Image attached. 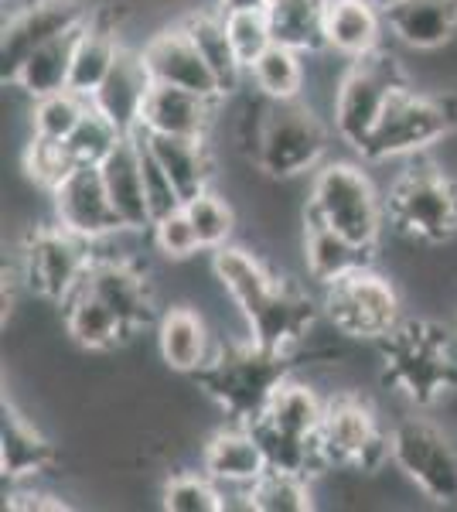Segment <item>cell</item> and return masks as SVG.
Returning <instances> with one entry per match:
<instances>
[{
	"label": "cell",
	"mask_w": 457,
	"mask_h": 512,
	"mask_svg": "<svg viewBox=\"0 0 457 512\" xmlns=\"http://www.w3.org/2000/svg\"><path fill=\"white\" fill-rule=\"evenodd\" d=\"M321 420H324V400L307 383H297V379L290 376L277 386L267 410H263L253 424L270 427V431L284 434L290 441H318Z\"/></svg>",
	"instance_id": "cell-29"
},
{
	"label": "cell",
	"mask_w": 457,
	"mask_h": 512,
	"mask_svg": "<svg viewBox=\"0 0 457 512\" xmlns=\"http://www.w3.org/2000/svg\"><path fill=\"white\" fill-rule=\"evenodd\" d=\"M457 130V93L444 89H413L403 82L386 103L382 117L359 151L362 161L382 164L396 158H417Z\"/></svg>",
	"instance_id": "cell-4"
},
{
	"label": "cell",
	"mask_w": 457,
	"mask_h": 512,
	"mask_svg": "<svg viewBox=\"0 0 457 512\" xmlns=\"http://www.w3.org/2000/svg\"><path fill=\"white\" fill-rule=\"evenodd\" d=\"M226 31H229V41L236 48L239 62L253 65L260 59L263 52L273 45V24H270V11L267 7H253V11H229L226 14Z\"/></svg>",
	"instance_id": "cell-39"
},
{
	"label": "cell",
	"mask_w": 457,
	"mask_h": 512,
	"mask_svg": "<svg viewBox=\"0 0 457 512\" xmlns=\"http://www.w3.org/2000/svg\"><path fill=\"white\" fill-rule=\"evenodd\" d=\"M386 28L413 52H434L457 35V0H400L382 11Z\"/></svg>",
	"instance_id": "cell-23"
},
{
	"label": "cell",
	"mask_w": 457,
	"mask_h": 512,
	"mask_svg": "<svg viewBox=\"0 0 457 512\" xmlns=\"http://www.w3.org/2000/svg\"><path fill=\"white\" fill-rule=\"evenodd\" d=\"M297 359L301 352H270L246 338L215 345L212 359L188 379L226 414L229 424L249 427L267 410L277 386L294 376Z\"/></svg>",
	"instance_id": "cell-2"
},
{
	"label": "cell",
	"mask_w": 457,
	"mask_h": 512,
	"mask_svg": "<svg viewBox=\"0 0 457 512\" xmlns=\"http://www.w3.org/2000/svg\"><path fill=\"white\" fill-rule=\"evenodd\" d=\"M164 509L171 512H222L226 509V492L222 485L205 472H174L164 482Z\"/></svg>",
	"instance_id": "cell-36"
},
{
	"label": "cell",
	"mask_w": 457,
	"mask_h": 512,
	"mask_svg": "<svg viewBox=\"0 0 457 512\" xmlns=\"http://www.w3.org/2000/svg\"><path fill=\"white\" fill-rule=\"evenodd\" d=\"M62 325L65 335L86 352H113L123 342H130L127 325L110 304L99 297L93 287L86 284V277L79 280V287L62 301Z\"/></svg>",
	"instance_id": "cell-21"
},
{
	"label": "cell",
	"mask_w": 457,
	"mask_h": 512,
	"mask_svg": "<svg viewBox=\"0 0 457 512\" xmlns=\"http://www.w3.org/2000/svg\"><path fill=\"white\" fill-rule=\"evenodd\" d=\"M403 82L406 76L400 69V59L389 48L348 62V69L338 79L335 103H331V123H335L338 140L359 154L365 140L372 137V130H376L386 103Z\"/></svg>",
	"instance_id": "cell-9"
},
{
	"label": "cell",
	"mask_w": 457,
	"mask_h": 512,
	"mask_svg": "<svg viewBox=\"0 0 457 512\" xmlns=\"http://www.w3.org/2000/svg\"><path fill=\"white\" fill-rule=\"evenodd\" d=\"M93 99L79 96L76 89H58V93L31 99V137L45 140H69L89 113Z\"/></svg>",
	"instance_id": "cell-35"
},
{
	"label": "cell",
	"mask_w": 457,
	"mask_h": 512,
	"mask_svg": "<svg viewBox=\"0 0 457 512\" xmlns=\"http://www.w3.org/2000/svg\"><path fill=\"white\" fill-rule=\"evenodd\" d=\"M76 168L69 144L65 140H45V137H31L24 147V171L35 181L38 188H45L48 195L69 178V171Z\"/></svg>",
	"instance_id": "cell-38"
},
{
	"label": "cell",
	"mask_w": 457,
	"mask_h": 512,
	"mask_svg": "<svg viewBox=\"0 0 457 512\" xmlns=\"http://www.w3.org/2000/svg\"><path fill=\"white\" fill-rule=\"evenodd\" d=\"M120 48L123 45H120V35H116V21L110 18V11H106V7H93V14H89L86 28H82V35H79V45H76L69 89L93 99L96 89L103 86V79L110 76V69L116 65Z\"/></svg>",
	"instance_id": "cell-27"
},
{
	"label": "cell",
	"mask_w": 457,
	"mask_h": 512,
	"mask_svg": "<svg viewBox=\"0 0 457 512\" xmlns=\"http://www.w3.org/2000/svg\"><path fill=\"white\" fill-rule=\"evenodd\" d=\"M253 7H267V0H219V11H253Z\"/></svg>",
	"instance_id": "cell-44"
},
{
	"label": "cell",
	"mask_w": 457,
	"mask_h": 512,
	"mask_svg": "<svg viewBox=\"0 0 457 512\" xmlns=\"http://www.w3.org/2000/svg\"><path fill=\"white\" fill-rule=\"evenodd\" d=\"M386 216L413 243L444 246L457 236V178L437 161L417 158L393 178Z\"/></svg>",
	"instance_id": "cell-6"
},
{
	"label": "cell",
	"mask_w": 457,
	"mask_h": 512,
	"mask_svg": "<svg viewBox=\"0 0 457 512\" xmlns=\"http://www.w3.org/2000/svg\"><path fill=\"white\" fill-rule=\"evenodd\" d=\"M454 335H457V328H454Z\"/></svg>",
	"instance_id": "cell-46"
},
{
	"label": "cell",
	"mask_w": 457,
	"mask_h": 512,
	"mask_svg": "<svg viewBox=\"0 0 457 512\" xmlns=\"http://www.w3.org/2000/svg\"><path fill=\"white\" fill-rule=\"evenodd\" d=\"M151 243L157 246V253H161L164 260H171V263L191 260V256L202 250V243H198V233H195V226H191L185 205H181V209H174V212H168V216L154 219Z\"/></svg>",
	"instance_id": "cell-41"
},
{
	"label": "cell",
	"mask_w": 457,
	"mask_h": 512,
	"mask_svg": "<svg viewBox=\"0 0 457 512\" xmlns=\"http://www.w3.org/2000/svg\"><path fill=\"white\" fill-rule=\"evenodd\" d=\"M106 181V192L116 209V216L127 226V233H147L151 236L154 216L147 205V188H144V171H140V147L137 137L127 134L120 144L110 151V158L99 164Z\"/></svg>",
	"instance_id": "cell-18"
},
{
	"label": "cell",
	"mask_w": 457,
	"mask_h": 512,
	"mask_svg": "<svg viewBox=\"0 0 457 512\" xmlns=\"http://www.w3.org/2000/svg\"><path fill=\"white\" fill-rule=\"evenodd\" d=\"M185 212H188L191 226H195L202 250H209V253L219 250V246H226L232 233H236V212H232V205L222 195H215L212 188L195 198H188Z\"/></svg>",
	"instance_id": "cell-37"
},
{
	"label": "cell",
	"mask_w": 457,
	"mask_h": 512,
	"mask_svg": "<svg viewBox=\"0 0 457 512\" xmlns=\"http://www.w3.org/2000/svg\"><path fill=\"white\" fill-rule=\"evenodd\" d=\"M382 383L417 407H434L457 390V335L430 318H403L379 338Z\"/></svg>",
	"instance_id": "cell-3"
},
{
	"label": "cell",
	"mask_w": 457,
	"mask_h": 512,
	"mask_svg": "<svg viewBox=\"0 0 457 512\" xmlns=\"http://www.w3.org/2000/svg\"><path fill=\"white\" fill-rule=\"evenodd\" d=\"M369 4H376L379 11H389V7H393V4H400V0H369Z\"/></svg>",
	"instance_id": "cell-45"
},
{
	"label": "cell",
	"mask_w": 457,
	"mask_h": 512,
	"mask_svg": "<svg viewBox=\"0 0 457 512\" xmlns=\"http://www.w3.org/2000/svg\"><path fill=\"white\" fill-rule=\"evenodd\" d=\"M246 495H249V509H256V512H311L314 509L311 478L294 475V472H277V468H267V472L249 485Z\"/></svg>",
	"instance_id": "cell-34"
},
{
	"label": "cell",
	"mask_w": 457,
	"mask_h": 512,
	"mask_svg": "<svg viewBox=\"0 0 457 512\" xmlns=\"http://www.w3.org/2000/svg\"><path fill=\"white\" fill-rule=\"evenodd\" d=\"M82 28H86V24H82ZM82 28L65 31V35L52 38L48 45H41L38 52H31L18 69V76L7 82V86L21 89L28 99L58 93V89H69L72 59H76V45H79Z\"/></svg>",
	"instance_id": "cell-31"
},
{
	"label": "cell",
	"mask_w": 457,
	"mask_h": 512,
	"mask_svg": "<svg viewBox=\"0 0 457 512\" xmlns=\"http://www.w3.org/2000/svg\"><path fill=\"white\" fill-rule=\"evenodd\" d=\"M157 349L171 373L195 376L212 359L215 345L205 318L188 304H174L157 318Z\"/></svg>",
	"instance_id": "cell-24"
},
{
	"label": "cell",
	"mask_w": 457,
	"mask_h": 512,
	"mask_svg": "<svg viewBox=\"0 0 457 512\" xmlns=\"http://www.w3.org/2000/svg\"><path fill=\"white\" fill-rule=\"evenodd\" d=\"M222 106H226V99H212L202 93H191V89L161 86V82H154L151 93L144 99V113H140L137 130L209 140Z\"/></svg>",
	"instance_id": "cell-17"
},
{
	"label": "cell",
	"mask_w": 457,
	"mask_h": 512,
	"mask_svg": "<svg viewBox=\"0 0 457 512\" xmlns=\"http://www.w3.org/2000/svg\"><path fill=\"white\" fill-rule=\"evenodd\" d=\"M304 219H321L359 246L379 250L382 222H386V198L372 185L359 164L324 161L311 178L304 198Z\"/></svg>",
	"instance_id": "cell-7"
},
{
	"label": "cell",
	"mask_w": 457,
	"mask_h": 512,
	"mask_svg": "<svg viewBox=\"0 0 457 512\" xmlns=\"http://www.w3.org/2000/svg\"><path fill=\"white\" fill-rule=\"evenodd\" d=\"M212 270L229 301L243 315L249 342L270 352H301L321 308L297 280L280 277L246 246L212 250Z\"/></svg>",
	"instance_id": "cell-1"
},
{
	"label": "cell",
	"mask_w": 457,
	"mask_h": 512,
	"mask_svg": "<svg viewBox=\"0 0 457 512\" xmlns=\"http://www.w3.org/2000/svg\"><path fill=\"white\" fill-rule=\"evenodd\" d=\"M93 267V243L55 226L28 229L18 250V274L31 294L62 304Z\"/></svg>",
	"instance_id": "cell-11"
},
{
	"label": "cell",
	"mask_w": 457,
	"mask_h": 512,
	"mask_svg": "<svg viewBox=\"0 0 457 512\" xmlns=\"http://www.w3.org/2000/svg\"><path fill=\"white\" fill-rule=\"evenodd\" d=\"M151 86L154 82L144 59H140V48H120L110 76L96 89L93 106L123 134H134L140 127V113H144V99L151 93Z\"/></svg>",
	"instance_id": "cell-19"
},
{
	"label": "cell",
	"mask_w": 457,
	"mask_h": 512,
	"mask_svg": "<svg viewBox=\"0 0 457 512\" xmlns=\"http://www.w3.org/2000/svg\"><path fill=\"white\" fill-rule=\"evenodd\" d=\"M318 451L328 468H348L359 475H379L393 461V437L382 431L376 410L362 393L338 390L324 400Z\"/></svg>",
	"instance_id": "cell-8"
},
{
	"label": "cell",
	"mask_w": 457,
	"mask_h": 512,
	"mask_svg": "<svg viewBox=\"0 0 457 512\" xmlns=\"http://www.w3.org/2000/svg\"><path fill=\"white\" fill-rule=\"evenodd\" d=\"M52 209L58 226L86 243H99V239H110L127 229L116 216L99 164H76L69 178L52 192Z\"/></svg>",
	"instance_id": "cell-14"
},
{
	"label": "cell",
	"mask_w": 457,
	"mask_h": 512,
	"mask_svg": "<svg viewBox=\"0 0 457 512\" xmlns=\"http://www.w3.org/2000/svg\"><path fill=\"white\" fill-rule=\"evenodd\" d=\"M393 465L437 506L457 502V444L423 417H403L393 424Z\"/></svg>",
	"instance_id": "cell-12"
},
{
	"label": "cell",
	"mask_w": 457,
	"mask_h": 512,
	"mask_svg": "<svg viewBox=\"0 0 457 512\" xmlns=\"http://www.w3.org/2000/svg\"><path fill=\"white\" fill-rule=\"evenodd\" d=\"M403 301L396 284L379 274L376 263L324 284L321 311L335 325L338 335L355 342H379L403 321Z\"/></svg>",
	"instance_id": "cell-10"
},
{
	"label": "cell",
	"mask_w": 457,
	"mask_h": 512,
	"mask_svg": "<svg viewBox=\"0 0 457 512\" xmlns=\"http://www.w3.org/2000/svg\"><path fill=\"white\" fill-rule=\"evenodd\" d=\"M181 24L188 28V35L195 38L198 52H202V59L209 62V69L215 72V79H219V89L222 96H232L239 89V82L246 76V65L239 62L236 48H232L229 41V31H226V14L222 11H205V7H198V11H188Z\"/></svg>",
	"instance_id": "cell-30"
},
{
	"label": "cell",
	"mask_w": 457,
	"mask_h": 512,
	"mask_svg": "<svg viewBox=\"0 0 457 512\" xmlns=\"http://www.w3.org/2000/svg\"><path fill=\"white\" fill-rule=\"evenodd\" d=\"M328 154V127L304 99H267L253 130V164L263 178L290 181L318 171Z\"/></svg>",
	"instance_id": "cell-5"
},
{
	"label": "cell",
	"mask_w": 457,
	"mask_h": 512,
	"mask_svg": "<svg viewBox=\"0 0 457 512\" xmlns=\"http://www.w3.org/2000/svg\"><path fill=\"white\" fill-rule=\"evenodd\" d=\"M273 38L294 52H328L324 48V0H277L267 7Z\"/></svg>",
	"instance_id": "cell-32"
},
{
	"label": "cell",
	"mask_w": 457,
	"mask_h": 512,
	"mask_svg": "<svg viewBox=\"0 0 457 512\" xmlns=\"http://www.w3.org/2000/svg\"><path fill=\"white\" fill-rule=\"evenodd\" d=\"M7 509H14V512H31V509H38V512H45V509H69V502H62L58 495L52 492H41V489H14L11 495H7Z\"/></svg>",
	"instance_id": "cell-43"
},
{
	"label": "cell",
	"mask_w": 457,
	"mask_h": 512,
	"mask_svg": "<svg viewBox=\"0 0 457 512\" xmlns=\"http://www.w3.org/2000/svg\"><path fill=\"white\" fill-rule=\"evenodd\" d=\"M86 284L103 297L106 304L120 315L130 335L157 321V297L154 284L147 280V270L127 253H96L93 267L86 270Z\"/></svg>",
	"instance_id": "cell-15"
},
{
	"label": "cell",
	"mask_w": 457,
	"mask_h": 512,
	"mask_svg": "<svg viewBox=\"0 0 457 512\" xmlns=\"http://www.w3.org/2000/svg\"><path fill=\"white\" fill-rule=\"evenodd\" d=\"M267 468L270 465L260 441L243 424H229L215 431L202 448V472L215 478L222 489H249Z\"/></svg>",
	"instance_id": "cell-20"
},
{
	"label": "cell",
	"mask_w": 457,
	"mask_h": 512,
	"mask_svg": "<svg viewBox=\"0 0 457 512\" xmlns=\"http://www.w3.org/2000/svg\"><path fill=\"white\" fill-rule=\"evenodd\" d=\"M246 76L253 79L256 93L263 99H301V93H304L301 52L280 45V41H273L267 52L249 65Z\"/></svg>",
	"instance_id": "cell-33"
},
{
	"label": "cell",
	"mask_w": 457,
	"mask_h": 512,
	"mask_svg": "<svg viewBox=\"0 0 457 512\" xmlns=\"http://www.w3.org/2000/svg\"><path fill=\"white\" fill-rule=\"evenodd\" d=\"M137 137V147H140V171H144V188H147V205H151V216L161 219L168 216V212L181 209L185 205V198L181 192L174 188V181L168 178V171L161 168V161L154 158L151 144H147L144 130H134Z\"/></svg>",
	"instance_id": "cell-42"
},
{
	"label": "cell",
	"mask_w": 457,
	"mask_h": 512,
	"mask_svg": "<svg viewBox=\"0 0 457 512\" xmlns=\"http://www.w3.org/2000/svg\"><path fill=\"white\" fill-rule=\"evenodd\" d=\"M123 137L127 134H123L120 127H113V123L106 120L96 106H89V113L82 117V123L72 130V137L65 140V144H69L76 164H103Z\"/></svg>",
	"instance_id": "cell-40"
},
{
	"label": "cell",
	"mask_w": 457,
	"mask_h": 512,
	"mask_svg": "<svg viewBox=\"0 0 457 512\" xmlns=\"http://www.w3.org/2000/svg\"><path fill=\"white\" fill-rule=\"evenodd\" d=\"M140 59H144L147 72H151V82L191 89V93H202L212 99H226L215 72L209 69V62L202 59L195 38L188 35V28L181 21L171 24V28L154 31V35L140 45Z\"/></svg>",
	"instance_id": "cell-16"
},
{
	"label": "cell",
	"mask_w": 457,
	"mask_h": 512,
	"mask_svg": "<svg viewBox=\"0 0 457 512\" xmlns=\"http://www.w3.org/2000/svg\"><path fill=\"white\" fill-rule=\"evenodd\" d=\"M304 267L318 284H331V280L352 274L359 267H369L376 263V250L369 246H359L355 239L342 236L338 229H331L328 222L321 219H304Z\"/></svg>",
	"instance_id": "cell-26"
},
{
	"label": "cell",
	"mask_w": 457,
	"mask_h": 512,
	"mask_svg": "<svg viewBox=\"0 0 457 512\" xmlns=\"http://www.w3.org/2000/svg\"><path fill=\"white\" fill-rule=\"evenodd\" d=\"M55 444L21 414L14 403H4V424H0V472L11 482L45 475L55 468Z\"/></svg>",
	"instance_id": "cell-25"
},
{
	"label": "cell",
	"mask_w": 457,
	"mask_h": 512,
	"mask_svg": "<svg viewBox=\"0 0 457 512\" xmlns=\"http://www.w3.org/2000/svg\"><path fill=\"white\" fill-rule=\"evenodd\" d=\"M324 48L342 59H365L382 48L386 18L369 0H324Z\"/></svg>",
	"instance_id": "cell-22"
},
{
	"label": "cell",
	"mask_w": 457,
	"mask_h": 512,
	"mask_svg": "<svg viewBox=\"0 0 457 512\" xmlns=\"http://www.w3.org/2000/svg\"><path fill=\"white\" fill-rule=\"evenodd\" d=\"M154 158L161 161V168L168 171V178L174 181V188L181 192V198H195L202 192H209L215 181V158L209 151V140L202 137H171V134H147Z\"/></svg>",
	"instance_id": "cell-28"
},
{
	"label": "cell",
	"mask_w": 457,
	"mask_h": 512,
	"mask_svg": "<svg viewBox=\"0 0 457 512\" xmlns=\"http://www.w3.org/2000/svg\"><path fill=\"white\" fill-rule=\"evenodd\" d=\"M93 7L82 0H28L24 7L4 21V38H0V62H4V82L18 76L31 52L48 45L52 38L65 35L72 28H82L89 21Z\"/></svg>",
	"instance_id": "cell-13"
}]
</instances>
